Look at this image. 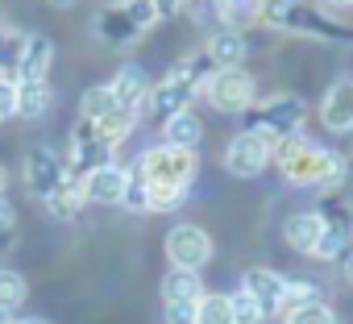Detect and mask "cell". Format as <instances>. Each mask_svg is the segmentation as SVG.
Returning a JSON list of instances; mask_svg holds the SVG:
<instances>
[{"instance_id":"e575fe53","label":"cell","mask_w":353,"mask_h":324,"mask_svg":"<svg viewBox=\"0 0 353 324\" xmlns=\"http://www.w3.org/2000/svg\"><path fill=\"white\" fill-rule=\"evenodd\" d=\"M145 192H150V212H170L188 196V192H174V188H145Z\"/></svg>"},{"instance_id":"60d3db41","label":"cell","mask_w":353,"mask_h":324,"mask_svg":"<svg viewBox=\"0 0 353 324\" xmlns=\"http://www.w3.org/2000/svg\"><path fill=\"white\" fill-rule=\"evenodd\" d=\"M341 262H345V279H349V283H353V245H349V254H345V258H341Z\"/></svg>"},{"instance_id":"52a82bcc","label":"cell","mask_w":353,"mask_h":324,"mask_svg":"<svg viewBox=\"0 0 353 324\" xmlns=\"http://www.w3.org/2000/svg\"><path fill=\"white\" fill-rule=\"evenodd\" d=\"M270 158H274V145L258 129H241L225 150V171L237 179H258L270 167Z\"/></svg>"},{"instance_id":"ffe728a7","label":"cell","mask_w":353,"mask_h":324,"mask_svg":"<svg viewBox=\"0 0 353 324\" xmlns=\"http://www.w3.org/2000/svg\"><path fill=\"white\" fill-rule=\"evenodd\" d=\"M162 137H166V145L196 150V145H200V137H204V125H200V117H196L192 108H183V112H174V117H166V121H162Z\"/></svg>"},{"instance_id":"603a6c76","label":"cell","mask_w":353,"mask_h":324,"mask_svg":"<svg viewBox=\"0 0 353 324\" xmlns=\"http://www.w3.org/2000/svg\"><path fill=\"white\" fill-rule=\"evenodd\" d=\"M83 204H88V200H83V183L71 179V175H67V183H63L54 196H46V208H50L59 221H75V216L83 212Z\"/></svg>"},{"instance_id":"5bb4252c","label":"cell","mask_w":353,"mask_h":324,"mask_svg":"<svg viewBox=\"0 0 353 324\" xmlns=\"http://www.w3.org/2000/svg\"><path fill=\"white\" fill-rule=\"evenodd\" d=\"M320 121L332 129V133H349L353 129V79H341L324 92V104H320Z\"/></svg>"},{"instance_id":"f1b7e54d","label":"cell","mask_w":353,"mask_h":324,"mask_svg":"<svg viewBox=\"0 0 353 324\" xmlns=\"http://www.w3.org/2000/svg\"><path fill=\"white\" fill-rule=\"evenodd\" d=\"M192 21L204 30H225V0H188Z\"/></svg>"},{"instance_id":"7a4b0ae2","label":"cell","mask_w":353,"mask_h":324,"mask_svg":"<svg viewBox=\"0 0 353 324\" xmlns=\"http://www.w3.org/2000/svg\"><path fill=\"white\" fill-rule=\"evenodd\" d=\"M212 71H216V67L208 63L204 50L179 59V63L166 71L162 83H150V96H145L141 108H150V117H158V121H166V117H174V112L192 108V100L200 96V88H204V79H208Z\"/></svg>"},{"instance_id":"83f0119b","label":"cell","mask_w":353,"mask_h":324,"mask_svg":"<svg viewBox=\"0 0 353 324\" xmlns=\"http://www.w3.org/2000/svg\"><path fill=\"white\" fill-rule=\"evenodd\" d=\"M320 287L307 283V279H287V291H283V307L279 312H291V307H303V303H320Z\"/></svg>"},{"instance_id":"7bdbcfd3","label":"cell","mask_w":353,"mask_h":324,"mask_svg":"<svg viewBox=\"0 0 353 324\" xmlns=\"http://www.w3.org/2000/svg\"><path fill=\"white\" fill-rule=\"evenodd\" d=\"M9 241H13V229H0V250H9Z\"/></svg>"},{"instance_id":"9c48e42d","label":"cell","mask_w":353,"mask_h":324,"mask_svg":"<svg viewBox=\"0 0 353 324\" xmlns=\"http://www.w3.org/2000/svg\"><path fill=\"white\" fill-rule=\"evenodd\" d=\"M166 258L179 270H200L212 262V237L200 225H174L166 233Z\"/></svg>"},{"instance_id":"4dcf8cb0","label":"cell","mask_w":353,"mask_h":324,"mask_svg":"<svg viewBox=\"0 0 353 324\" xmlns=\"http://www.w3.org/2000/svg\"><path fill=\"white\" fill-rule=\"evenodd\" d=\"M287 316V324H336V312L320 299V303H303V307H291V312H283Z\"/></svg>"},{"instance_id":"7402d4cb","label":"cell","mask_w":353,"mask_h":324,"mask_svg":"<svg viewBox=\"0 0 353 324\" xmlns=\"http://www.w3.org/2000/svg\"><path fill=\"white\" fill-rule=\"evenodd\" d=\"M50 88H46V79H30V83H17V117H26V121H38V117H46V108H50Z\"/></svg>"},{"instance_id":"44dd1931","label":"cell","mask_w":353,"mask_h":324,"mask_svg":"<svg viewBox=\"0 0 353 324\" xmlns=\"http://www.w3.org/2000/svg\"><path fill=\"white\" fill-rule=\"evenodd\" d=\"M200 295H204L200 270H179V266H174V270L162 279V299H166V303H200Z\"/></svg>"},{"instance_id":"8992f818","label":"cell","mask_w":353,"mask_h":324,"mask_svg":"<svg viewBox=\"0 0 353 324\" xmlns=\"http://www.w3.org/2000/svg\"><path fill=\"white\" fill-rule=\"evenodd\" d=\"M204 96H208V104L216 108V112H245L250 104H254V75L245 71V67H216L208 79H204V88H200Z\"/></svg>"},{"instance_id":"d6a6232c","label":"cell","mask_w":353,"mask_h":324,"mask_svg":"<svg viewBox=\"0 0 353 324\" xmlns=\"http://www.w3.org/2000/svg\"><path fill=\"white\" fill-rule=\"evenodd\" d=\"M229 307H233V320H237V324H262V320H266V316H262V307H258L245 291L229 295Z\"/></svg>"},{"instance_id":"3957f363","label":"cell","mask_w":353,"mask_h":324,"mask_svg":"<svg viewBox=\"0 0 353 324\" xmlns=\"http://www.w3.org/2000/svg\"><path fill=\"white\" fill-rule=\"evenodd\" d=\"M258 21H266L270 30L283 34H299V38H316V42H353V30L332 17L328 9H316L312 0H299V5H262Z\"/></svg>"},{"instance_id":"2e32d148","label":"cell","mask_w":353,"mask_h":324,"mask_svg":"<svg viewBox=\"0 0 353 324\" xmlns=\"http://www.w3.org/2000/svg\"><path fill=\"white\" fill-rule=\"evenodd\" d=\"M320 233H324V212H316V208L291 212L287 225H283V237H287V245H291L295 254H312L316 241H320Z\"/></svg>"},{"instance_id":"d4e9b609","label":"cell","mask_w":353,"mask_h":324,"mask_svg":"<svg viewBox=\"0 0 353 324\" xmlns=\"http://www.w3.org/2000/svg\"><path fill=\"white\" fill-rule=\"evenodd\" d=\"M112 108H117V96H112V88H108V83L88 88V92H83V100H79V117H83V121H100V117H108Z\"/></svg>"},{"instance_id":"ab89813d","label":"cell","mask_w":353,"mask_h":324,"mask_svg":"<svg viewBox=\"0 0 353 324\" xmlns=\"http://www.w3.org/2000/svg\"><path fill=\"white\" fill-rule=\"evenodd\" d=\"M324 9L332 13V9H353V0H324Z\"/></svg>"},{"instance_id":"ac0fdd59","label":"cell","mask_w":353,"mask_h":324,"mask_svg":"<svg viewBox=\"0 0 353 324\" xmlns=\"http://www.w3.org/2000/svg\"><path fill=\"white\" fill-rule=\"evenodd\" d=\"M204 54H208V63H212V67H241V63H245V54H250V42H245V34H241V30H212V38H208V46H204Z\"/></svg>"},{"instance_id":"d590c367","label":"cell","mask_w":353,"mask_h":324,"mask_svg":"<svg viewBox=\"0 0 353 324\" xmlns=\"http://www.w3.org/2000/svg\"><path fill=\"white\" fill-rule=\"evenodd\" d=\"M5 117H17V79L0 75V121Z\"/></svg>"},{"instance_id":"5b68a950","label":"cell","mask_w":353,"mask_h":324,"mask_svg":"<svg viewBox=\"0 0 353 324\" xmlns=\"http://www.w3.org/2000/svg\"><path fill=\"white\" fill-rule=\"evenodd\" d=\"M137 175L145 179V188H174V192H188L196 179V150L183 145H154L141 154L137 162Z\"/></svg>"},{"instance_id":"cb8c5ba5","label":"cell","mask_w":353,"mask_h":324,"mask_svg":"<svg viewBox=\"0 0 353 324\" xmlns=\"http://www.w3.org/2000/svg\"><path fill=\"white\" fill-rule=\"evenodd\" d=\"M92 125H96V133H100L108 145H117V141H125V137L133 133V125H137V108L117 104L108 117H100V121H92Z\"/></svg>"},{"instance_id":"8fae6325","label":"cell","mask_w":353,"mask_h":324,"mask_svg":"<svg viewBox=\"0 0 353 324\" xmlns=\"http://www.w3.org/2000/svg\"><path fill=\"white\" fill-rule=\"evenodd\" d=\"M125 188H129V171L117 167V162H104V167L83 175V200L88 204H121Z\"/></svg>"},{"instance_id":"f35d334b","label":"cell","mask_w":353,"mask_h":324,"mask_svg":"<svg viewBox=\"0 0 353 324\" xmlns=\"http://www.w3.org/2000/svg\"><path fill=\"white\" fill-rule=\"evenodd\" d=\"M0 229H13V204L0 196Z\"/></svg>"},{"instance_id":"8d00e7d4","label":"cell","mask_w":353,"mask_h":324,"mask_svg":"<svg viewBox=\"0 0 353 324\" xmlns=\"http://www.w3.org/2000/svg\"><path fill=\"white\" fill-rule=\"evenodd\" d=\"M166 324H196V303H166Z\"/></svg>"},{"instance_id":"7c38bea8","label":"cell","mask_w":353,"mask_h":324,"mask_svg":"<svg viewBox=\"0 0 353 324\" xmlns=\"http://www.w3.org/2000/svg\"><path fill=\"white\" fill-rule=\"evenodd\" d=\"M241 291L262 307V316H274L279 307H283V291H287V279L279 274V270H266V266H254V270H245V279H241Z\"/></svg>"},{"instance_id":"9a60e30c","label":"cell","mask_w":353,"mask_h":324,"mask_svg":"<svg viewBox=\"0 0 353 324\" xmlns=\"http://www.w3.org/2000/svg\"><path fill=\"white\" fill-rule=\"evenodd\" d=\"M96 34H100L108 46H133L145 30L133 26V17L121 9V0H117V5H104V9L96 13Z\"/></svg>"},{"instance_id":"d6986e66","label":"cell","mask_w":353,"mask_h":324,"mask_svg":"<svg viewBox=\"0 0 353 324\" xmlns=\"http://www.w3.org/2000/svg\"><path fill=\"white\" fill-rule=\"evenodd\" d=\"M108 88H112L117 104H125V108H137V112H141V104H145V96H150V75H145V67L125 63Z\"/></svg>"},{"instance_id":"74e56055","label":"cell","mask_w":353,"mask_h":324,"mask_svg":"<svg viewBox=\"0 0 353 324\" xmlns=\"http://www.w3.org/2000/svg\"><path fill=\"white\" fill-rule=\"evenodd\" d=\"M150 5L158 9V17H174V13H179V9L188 5V0H150Z\"/></svg>"},{"instance_id":"f546056e","label":"cell","mask_w":353,"mask_h":324,"mask_svg":"<svg viewBox=\"0 0 353 324\" xmlns=\"http://www.w3.org/2000/svg\"><path fill=\"white\" fill-rule=\"evenodd\" d=\"M26 295H30V287H26V279L17 270H0V307L13 312V307L26 303Z\"/></svg>"},{"instance_id":"f6af8a7d","label":"cell","mask_w":353,"mask_h":324,"mask_svg":"<svg viewBox=\"0 0 353 324\" xmlns=\"http://www.w3.org/2000/svg\"><path fill=\"white\" fill-rule=\"evenodd\" d=\"M0 324H13V320H9V312H5V307H0Z\"/></svg>"},{"instance_id":"484cf974","label":"cell","mask_w":353,"mask_h":324,"mask_svg":"<svg viewBox=\"0 0 353 324\" xmlns=\"http://www.w3.org/2000/svg\"><path fill=\"white\" fill-rule=\"evenodd\" d=\"M196 324H237L233 320V307H229V295H200Z\"/></svg>"},{"instance_id":"4316f807","label":"cell","mask_w":353,"mask_h":324,"mask_svg":"<svg viewBox=\"0 0 353 324\" xmlns=\"http://www.w3.org/2000/svg\"><path fill=\"white\" fill-rule=\"evenodd\" d=\"M262 13V0H225V30H250Z\"/></svg>"},{"instance_id":"ba28073f","label":"cell","mask_w":353,"mask_h":324,"mask_svg":"<svg viewBox=\"0 0 353 324\" xmlns=\"http://www.w3.org/2000/svg\"><path fill=\"white\" fill-rule=\"evenodd\" d=\"M63 162H67V175L83 183V175H88V171H96V167H104V162H112V145L96 133V125H92V121H83V117H79V125L71 129V154H67Z\"/></svg>"},{"instance_id":"ee69618b","label":"cell","mask_w":353,"mask_h":324,"mask_svg":"<svg viewBox=\"0 0 353 324\" xmlns=\"http://www.w3.org/2000/svg\"><path fill=\"white\" fill-rule=\"evenodd\" d=\"M50 5H54V9H75L79 0H50Z\"/></svg>"},{"instance_id":"1f68e13d","label":"cell","mask_w":353,"mask_h":324,"mask_svg":"<svg viewBox=\"0 0 353 324\" xmlns=\"http://www.w3.org/2000/svg\"><path fill=\"white\" fill-rule=\"evenodd\" d=\"M121 208H129V212H150V192H145V179H141L137 171H129V188H125V196H121Z\"/></svg>"},{"instance_id":"b9f144b4","label":"cell","mask_w":353,"mask_h":324,"mask_svg":"<svg viewBox=\"0 0 353 324\" xmlns=\"http://www.w3.org/2000/svg\"><path fill=\"white\" fill-rule=\"evenodd\" d=\"M13 324H50V320H42V316H21V320H13Z\"/></svg>"},{"instance_id":"4fadbf2b","label":"cell","mask_w":353,"mask_h":324,"mask_svg":"<svg viewBox=\"0 0 353 324\" xmlns=\"http://www.w3.org/2000/svg\"><path fill=\"white\" fill-rule=\"evenodd\" d=\"M54 63V46L46 34H26V46H21V59H17V83H30V79H46Z\"/></svg>"},{"instance_id":"836d02e7","label":"cell","mask_w":353,"mask_h":324,"mask_svg":"<svg viewBox=\"0 0 353 324\" xmlns=\"http://www.w3.org/2000/svg\"><path fill=\"white\" fill-rule=\"evenodd\" d=\"M121 9L133 17V26H137V30H154V21H162V17H158V9L150 5V0H121Z\"/></svg>"},{"instance_id":"bcb514c9","label":"cell","mask_w":353,"mask_h":324,"mask_svg":"<svg viewBox=\"0 0 353 324\" xmlns=\"http://www.w3.org/2000/svg\"><path fill=\"white\" fill-rule=\"evenodd\" d=\"M0 196H5V167H0Z\"/></svg>"},{"instance_id":"30bf717a","label":"cell","mask_w":353,"mask_h":324,"mask_svg":"<svg viewBox=\"0 0 353 324\" xmlns=\"http://www.w3.org/2000/svg\"><path fill=\"white\" fill-rule=\"evenodd\" d=\"M26 183H30V192L38 200L54 196L67 183V162H63V154H54L50 145H34L30 158H26Z\"/></svg>"},{"instance_id":"e0dca14e","label":"cell","mask_w":353,"mask_h":324,"mask_svg":"<svg viewBox=\"0 0 353 324\" xmlns=\"http://www.w3.org/2000/svg\"><path fill=\"white\" fill-rule=\"evenodd\" d=\"M349 245H353V221H349V216H324V233H320L312 258H320V262H341V258L349 254Z\"/></svg>"},{"instance_id":"6da1fadb","label":"cell","mask_w":353,"mask_h":324,"mask_svg":"<svg viewBox=\"0 0 353 324\" xmlns=\"http://www.w3.org/2000/svg\"><path fill=\"white\" fill-rule=\"evenodd\" d=\"M274 162H279V171L291 183H299V188H324V192H332L345 179V158L332 154V150H324V145H316V141H307L303 133L274 141Z\"/></svg>"},{"instance_id":"277c9868","label":"cell","mask_w":353,"mask_h":324,"mask_svg":"<svg viewBox=\"0 0 353 324\" xmlns=\"http://www.w3.org/2000/svg\"><path fill=\"white\" fill-rule=\"evenodd\" d=\"M245 112H254V117H250V129H258V133L274 145V141H283V137L303 133L307 100L295 96V92H274V96H266L262 104H250Z\"/></svg>"}]
</instances>
